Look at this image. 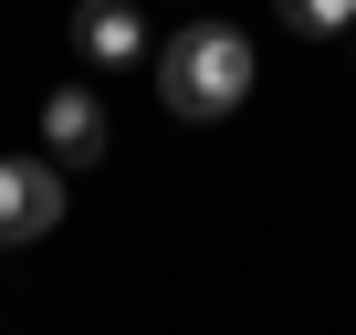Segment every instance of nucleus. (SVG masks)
Wrapping results in <instances>:
<instances>
[{"label": "nucleus", "instance_id": "nucleus-4", "mask_svg": "<svg viewBox=\"0 0 356 335\" xmlns=\"http://www.w3.org/2000/svg\"><path fill=\"white\" fill-rule=\"evenodd\" d=\"M74 53H84L95 74H115V63L147 53V22L126 11V0H84V11H74Z\"/></svg>", "mask_w": 356, "mask_h": 335}, {"label": "nucleus", "instance_id": "nucleus-3", "mask_svg": "<svg viewBox=\"0 0 356 335\" xmlns=\"http://www.w3.org/2000/svg\"><path fill=\"white\" fill-rule=\"evenodd\" d=\"M42 157L53 168H95L105 157V105L95 95H42Z\"/></svg>", "mask_w": 356, "mask_h": 335}, {"label": "nucleus", "instance_id": "nucleus-2", "mask_svg": "<svg viewBox=\"0 0 356 335\" xmlns=\"http://www.w3.org/2000/svg\"><path fill=\"white\" fill-rule=\"evenodd\" d=\"M63 220V168L53 157H0V252H22Z\"/></svg>", "mask_w": 356, "mask_h": 335}, {"label": "nucleus", "instance_id": "nucleus-5", "mask_svg": "<svg viewBox=\"0 0 356 335\" xmlns=\"http://www.w3.org/2000/svg\"><path fill=\"white\" fill-rule=\"evenodd\" d=\"M283 11V32H304V42H335L346 22H356V0H273Z\"/></svg>", "mask_w": 356, "mask_h": 335}, {"label": "nucleus", "instance_id": "nucleus-1", "mask_svg": "<svg viewBox=\"0 0 356 335\" xmlns=\"http://www.w3.org/2000/svg\"><path fill=\"white\" fill-rule=\"evenodd\" d=\"M241 95H252V42H241L231 22H189V32L157 53V105H168V115L220 126Z\"/></svg>", "mask_w": 356, "mask_h": 335}]
</instances>
